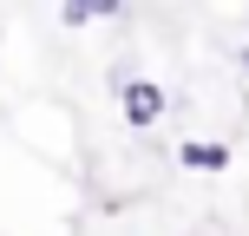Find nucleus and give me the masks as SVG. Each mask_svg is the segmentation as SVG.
Returning a JSON list of instances; mask_svg holds the SVG:
<instances>
[{
    "label": "nucleus",
    "mask_w": 249,
    "mask_h": 236,
    "mask_svg": "<svg viewBox=\"0 0 249 236\" xmlns=\"http://www.w3.org/2000/svg\"><path fill=\"white\" fill-rule=\"evenodd\" d=\"M177 158L190 171H230V145H216V138H190V145H177Z\"/></svg>",
    "instance_id": "2"
},
{
    "label": "nucleus",
    "mask_w": 249,
    "mask_h": 236,
    "mask_svg": "<svg viewBox=\"0 0 249 236\" xmlns=\"http://www.w3.org/2000/svg\"><path fill=\"white\" fill-rule=\"evenodd\" d=\"M118 105H124V125H131V131H151V125L164 118V86H151V79H118Z\"/></svg>",
    "instance_id": "1"
},
{
    "label": "nucleus",
    "mask_w": 249,
    "mask_h": 236,
    "mask_svg": "<svg viewBox=\"0 0 249 236\" xmlns=\"http://www.w3.org/2000/svg\"><path fill=\"white\" fill-rule=\"evenodd\" d=\"M105 13H118V0H72V7H59V20L66 26H92V20H105Z\"/></svg>",
    "instance_id": "3"
}]
</instances>
